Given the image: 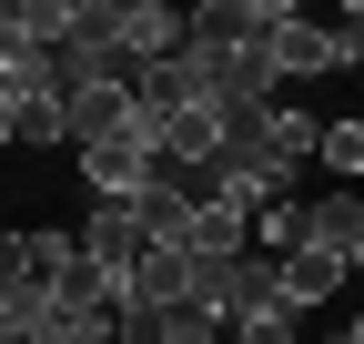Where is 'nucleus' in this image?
<instances>
[{
    "mask_svg": "<svg viewBox=\"0 0 364 344\" xmlns=\"http://www.w3.org/2000/svg\"><path fill=\"white\" fill-rule=\"evenodd\" d=\"M162 172V142H152V122H132V132H112V142H91L81 152V183H91V203H142V183Z\"/></svg>",
    "mask_w": 364,
    "mask_h": 344,
    "instance_id": "1",
    "label": "nucleus"
},
{
    "mask_svg": "<svg viewBox=\"0 0 364 344\" xmlns=\"http://www.w3.org/2000/svg\"><path fill=\"white\" fill-rule=\"evenodd\" d=\"M81 233V253H91V274H112V284H132V274H142V223H132V213L122 203H91V223H71Z\"/></svg>",
    "mask_w": 364,
    "mask_h": 344,
    "instance_id": "2",
    "label": "nucleus"
},
{
    "mask_svg": "<svg viewBox=\"0 0 364 344\" xmlns=\"http://www.w3.org/2000/svg\"><path fill=\"white\" fill-rule=\"evenodd\" d=\"M263 51H273V81L344 71V61H334V21H304V11H284V21H273V41H263Z\"/></svg>",
    "mask_w": 364,
    "mask_h": 344,
    "instance_id": "3",
    "label": "nucleus"
},
{
    "mask_svg": "<svg viewBox=\"0 0 364 344\" xmlns=\"http://www.w3.org/2000/svg\"><path fill=\"white\" fill-rule=\"evenodd\" d=\"M193 264H233V253H253V213L243 203H193Z\"/></svg>",
    "mask_w": 364,
    "mask_h": 344,
    "instance_id": "4",
    "label": "nucleus"
},
{
    "mask_svg": "<svg viewBox=\"0 0 364 344\" xmlns=\"http://www.w3.org/2000/svg\"><path fill=\"white\" fill-rule=\"evenodd\" d=\"M344 284H354V274L324 264V253H284V294H294V314H304V304H324V294H344Z\"/></svg>",
    "mask_w": 364,
    "mask_h": 344,
    "instance_id": "5",
    "label": "nucleus"
},
{
    "mask_svg": "<svg viewBox=\"0 0 364 344\" xmlns=\"http://www.w3.org/2000/svg\"><path fill=\"white\" fill-rule=\"evenodd\" d=\"M324 172H364V122H324V152H314Z\"/></svg>",
    "mask_w": 364,
    "mask_h": 344,
    "instance_id": "6",
    "label": "nucleus"
},
{
    "mask_svg": "<svg viewBox=\"0 0 364 344\" xmlns=\"http://www.w3.org/2000/svg\"><path fill=\"white\" fill-rule=\"evenodd\" d=\"M21 284H41V253H31V233H0V294H21Z\"/></svg>",
    "mask_w": 364,
    "mask_h": 344,
    "instance_id": "7",
    "label": "nucleus"
},
{
    "mask_svg": "<svg viewBox=\"0 0 364 344\" xmlns=\"http://www.w3.org/2000/svg\"><path fill=\"white\" fill-rule=\"evenodd\" d=\"M233 344H304V314L284 304V314H253V324H233Z\"/></svg>",
    "mask_w": 364,
    "mask_h": 344,
    "instance_id": "8",
    "label": "nucleus"
},
{
    "mask_svg": "<svg viewBox=\"0 0 364 344\" xmlns=\"http://www.w3.org/2000/svg\"><path fill=\"white\" fill-rule=\"evenodd\" d=\"M334 61H354V71H364V0H354L344 21H334Z\"/></svg>",
    "mask_w": 364,
    "mask_h": 344,
    "instance_id": "9",
    "label": "nucleus"
},
{
    "mask_svg": "<svg viewBox=\"0 0 364 344\" xmlns=\"http://www.w3.org/2000/svg\"><path fill=\"white\" fill-rule=\"evenodd\" d=\"M0 344H31V334H21V324H0Z\"/></svg>",
    "mask_w": 364,
    "mask_h": 344,
    "instance_id": "10",
    "label": "nucleus"
},
{
    "mask_svg": "<svg viewBox=\"0 0 364 344\" xmlns=\"http://www.w3.org/2000/svg\"><path fill=\"white\" fill-rule=\"evenodd\" d=\"M344 344H364V314H354V324H344Z\"/></svg>",
    "mask_w": 364,
    "mask_h": 344,
    "instance_id": "11",
    "label": "nucleus"
},
{
    "mask_svg": "<svg viewBox=\"0 0 364 344\" xmlns=\"http://www.w3.org/2000/svg\"><path fill=\"white\" fill-rule=\"evenodd\" d=\"M304 344H314V334H304Z\"/></svg>",
    "mask_w": 364,
    "mask_h": 344,
    "instance_id": "12",
    "label": "nucleus"
}]
</instances>
